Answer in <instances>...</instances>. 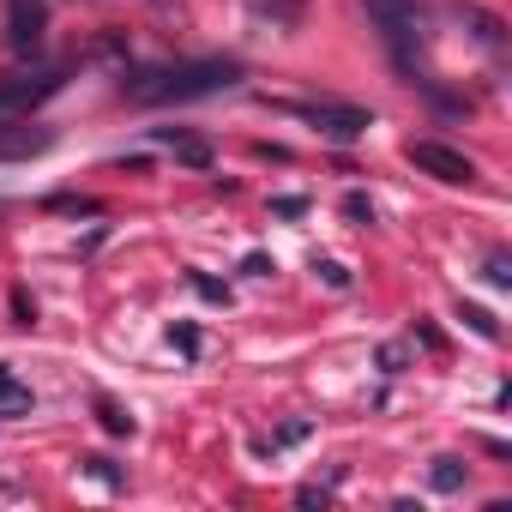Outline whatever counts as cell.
Listing matches in <instances>:
<instances>
[{"label": "cell", "instance_id": "4fadbf2b", "mask_svg": "<svg viewBox=\"0 0 512 512\" xmlns=\"http://www.w3.org/2000/svg\"><path fill=\"white\" fill-rule=\"evenodd\" d=\"M97 422H103L109 434H133V416H127L115 398H97Z\"/></svg>", "mask_w": 512, "mask_h": 512}, {"label": "cell", "instance_id": "d6986e66", "mask_svg": "<svg viewBox=\"0 0 512 512\" xmlns=\"http://www.w3.org/2000/svg\"><path fill=\"white\" fill-rule=\"evenodd\" d=\"M308 211V199L302 193H284V199H272V217H302Z\"/></svg>", "mask_w": 512, "mask_h": 512}, {"label": "cell", "instance_id": "277c9868", "mask_svg": "<svg viewBox=\"0 0 512 512\" xmlns=\"http://www.w3.org/2000/svg\"><path fill=\"white\" fill-rule=\"evenodd\" d=\"M284 115H302V121H314L320 127V139H332V145H356L368 127H374V115L368 109H356V103H278Z\"/></svg>", "mask_w": 512, "mask_h": 512}, {"label": "cell", "instance_id": "3957f363", "mask_svg": "<svg viewBox=\"0 0 512 512\" xmlns=\"http://www.w3.org/2000/svg\"><path fill=\"white\" fill-rule=\"evenodd\" d=\"M61 85H67V67H19V73H0V121L43 109Z\"/></svg>", "mask_w": 512, "mask_h": 512}, {"label": "cell", "instance_id": "7a4b0ae2", "mask_svg": "<svg viewBox=\"0 0 512 512\" xmlns=\"http://www.w3.org/2000/svg\"><path fill=\"white\" fill-rule=\"evenodd\" d=\"M362 7L380 25V43L398 61V73L416 79V67H422V31H428L422 25V0H362Z\"/></svg>", "mask_w": 512, "mask_h": 512}, {"label": "cell", "instance_id": "484cf974", "mask_svg": "<svg viewBox=\"0 0 512 512\" xmlns=\"http://www.w3.org/2000/svg\"><path fill=\"white\" fill-rule=\"evenodd\" d=\"M416 338H422V344H428V350H446V338H440V332H434V326H428V320H422V326H416Z\"/></svg>", "mask_w": 512, "mask_h": 512}, {"label": "cell", "instance_id": "52a82bcc", "mask_svg": "<svg viewBox=\"0 0 512 512\" xmlns=\"http://www.w3.org/2000/svg\"><path fill=\"white\" fill-rule=\"evenodd\" d=\"M43 151H55V127H37L31 115L0 121V163H31Z\"/></svg>", "mask_w": 512, "mask_h": 512}, {"label": "cell", "instance_id": "ffe728a7", "mask_svg": "<svg viewBox=\"0 0 512 512\" xmlns=\"http://www.w3.org/2000/svg\"><path fill=\"white\" fill-rule=\"evenodd\" d=\"M193 290H199L205 302H229V290H223L217 278H205V272H193Z\"/></svg>", "mask_w": 512, "mask_h": 512}, {"label": "cell", "instance_id": "9a60e30c", "mask_svg": "<svg viewBox=\"0 0 512 512\" xmlns=\"http://www.w3.org/2000/svg\"><path fill=\"white\" fill-rule=\"evenodd\" d=\"M482 278H488L494 290H512V260H506V253H488V266H482Z\"/></svg>", "mask_w": 512, "mask_h": 512}, {"label": "cell", "instance_id": "d4e9b609", "mask_svg": "<svg viewBox=\"0 0 512 512\" xmlns=\"http://www.w3.org/2000/svg\"><path fill=\"white\" fill-rule=\"evenodd\" d=\"M13 314H19V326H31V320H37V302L19 290V296H13Z\"/></svg>", "mask_w": 512, "mask_h": 512}, {"label": "cell", "instance_id": "ba28073f", "mask_svg": "<svg viewBox=\"0 0 512 512\" xmlns=\"http://www.w3.org/2000/svg\"><path fill=\"white\" fill-rule=\"evenodd\" d=\"M151 139H163L181 163H193V169H211V145L205 139H193V133H175V127H151Z\"/></svg>", "mask_w": 512, "mask_h": 512}, {"label": "cell", "instance_id": "4316f807", "mask_svg": "<svg viewBox=\"0 0 512 512\" xmlns=\"http://www.w3.org/2000/svg\"><path fill=\"white\" fill-rule=\"evenodd\" d=\"M175 344H181V350L193 356V350H199V332H193V326H175Z\"/></svg>", "mask_w": 512, "mask_h": 512}, {"label": "cell", "instance_id": "7402d4cb", "mask_svg": "<svg viewBox=\"0 0 512 512\" xmlns=\"http://www.w3.org/2000/svg\"><path fill=\"white\" fill-rule=\"evenodd\" d=\"M380 368L386 374H404V344H380Z\"/></svg>", "mask_w": 512, "mask_h": 512}, {"label": "cell", "instance_id": "8992f818", "mask_svg": "<svg viewBox=\"0 0 512 512\" xmlns=\"http://www.w3.org/2000/svg\"><path fill=\"white\" fill-rule=\"evenodd\" d=\"M43 31H49V0H7V49L13 55H37L43 49Z\"/></svg>", "mask_w": 512, "mask_h": 512}, {"label": "cell", "instance_id": "8fae6325", "mask_svg": "<svg viewBox=\"0 0 512 512\" xmlns=\"http://www.w3.org/2000/svg\"><path fill=\"white\" fill-rule=\"evenodd\" d=\"M464 476H470V464H464V458H434L428 488H434V494H458V488H464Z\"/></svg>", "mask_w": 512, "mask_h": 512}, {"label": "cell", "instance_id": "5b68a950", "mask_svg": "<svg viewBox=\"0 0 512 512\" xmlns=\"http://www.w3.org/2000/svg\"><path fill=\"white\" fill-rule=\"evenodd\" d=\"M404 157H410V163H416L422 175L446 181V187H470V181H476V163H470L464 151L440 145V139H410V145H404Z\"/></svg>", "mask_w": 512, "mask_h": 512}, {"label": "cell", "instance_id": "cb8c5ba5", "mask_svg": "<svg viewBox=\"0 0 512 512\" xmlns=\"http://www.w3.org/2000/svg\"><path fill=\"white\" fill-rule=\"evenodd\" d=\"M241 272H247V278H272V260H266V253H247Z\"/></svg>", "mask_w": 512, "mask_h": 512}, {"label": "cell", "instance_id": "30bf717a", "mask_svg": "<svg viewBox=\"0 0 512 512\" xmlns=\"http://www.w3.org/2000/svg\"><path fill=\"white\" fill-rule=\"evenodd\" d=\"M458 19H464V25H470L488 49H506V25H500L494 13H482V7H458Z\"/></svg>", "mask_w": 512, "mask_h": 512}, {"label": "cell", "instance_id": "7c38bea8", "mask_svg": "<svg viewBox=\"0 0 512 512\" xmlns=\"http://www.w3.org/2000/svg\"><path fill=\"white\" fill-rule=\"evenodd\" d=\"M458 314H464V326H470V332H476V338H488V344H494V338H500V320H494V314H488V308H476V302H464V308H458Z\"/></svg>", "mask_w": 512, "mask_h": 512}, {"label": "cell", "instance_id": "e0dca14e", "mask_svg": "<svg viewBox=\"0 0 512 512\" xmlns=\"http://www.w3.org/2000/svg\"><path fill=\"white\" fill-rule=\"evenodd\" d=\"M314 272H320V278H326L332 290H350V272H344L338 260H314Z\"/></svg>", "mask_w": 512, "mask_h": 512}, {"label": "cell", "instance_id": "2e32d148", "mask_svg": "<svg viewBox=\"0 0 512 512\" xmlns=\"http://www.w3.org/2000/svg\"><path fill=\"white\" fill-rule=\"evenodd\" d=\"M344 217L350 223H374V199L368 193H344Z\"/></svg>", "mask_w": 512, "mask_h": 512}, {"label": "cell", "instance_id": "ac0fdd59", "mask_svg": "<svg viewBox=\"0 0 512 512\" xmlns=\"http://www.w3.org/2000/svg\"><path fill=\"white\" fill-rule=\"evenodd\" d=\"M308 434H314V422H290V428L272 434V452H278V446H296V440H308Z\"/></svg>", "mask_w": 512, "mask_h": 512}, {"label": "cell", "instance_id": "44dd1931", "mask_svg": "<svg viewBox=\"0 0 512 512\" xmlns=\"http://www.w3.org/2000/svg\"><path fill=\"white\" fill-rule=\"evenodd\" d=\"M55 211H85V217H97V199H73V193H61V199H49Z\"/></svg>", "mask_w": 512, "mask_h": 512}, {"label": "cell", "instance_id": "603a6c76", "mask_svg": "<svg viewBox=\"0 0 512 512\" xmlns=\"http://www.w3.org/2000/svg\"><path fill=\"white\" fill-rule=\"evenodd\" d=\"M332 500V488H320V482H308V488H296V506H326Z\"/></svg>", "mask_w": 512, "mask_h": 512}, {"label": "cell", "instance_id": "9c48e42d", "mask_svg": "<svg viewBox=\"0 0 512 512\" xmlns=\"http://www.w3.org/2000/svg\"><path fill=\"white\" fill-rule=\"evenodd\" d=\"M31 386H19L13 380V368H0V416H31Z\"/></svg>", "mask_w": 512, "mask_h": 512}, {"label": "cell", "instance_id": "6da1fadb", "mask_svg": "<svg viewBox=\"0 0 512 512\" xmlns=\"http://www.w3.org/2000/svg\"><path fill=\"white\" fill-rule=\"evenodd\" d=\"M241 79V61L229 55H211V61H163V67H133L121 73V97L139 103V109H157V103H193V97H217Z\"/></svg>", "mask_w": 512, "mask_h": 512}, {"label": "cell", "instance_id": "5bb4252c", "mask_svg": "<svg viewBox=\"0 0 512 512\" xmlns=\"http://www.w3.org/2000/svg\"><path fill=\"white\" fill-rule=\"evenodd\" d=\"M85 470H91L97 482H109V488H127V470H121L115 458H103V452H97V458H85Z\"/></svg>", "mask_w": 512, "mask_h": 512}]
</instances>
